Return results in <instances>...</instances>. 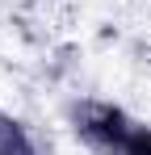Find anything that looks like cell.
Instances as JSON below:
<instances>
[{
    "label": "cell",
    "instance_id": "obj_2",
    "mask_svg": "<svg viewBox=\"0 0 151 155\" xmlns=\"http://www.w3.org/2000/svg\"><path fill=\"white\" fill-rule=\"evenodd\" d=\"M0 155H42L34 130L8 109H0Z\"/></svg>",
    "mask_w": 151,
    "mask_h": 155
},
{
    "label": "cell",
    "instance_id": "obj_1",
    "mask_svg": "<svg viewBox=\"0 0 151 155\" xmlns=\"http://www.w3.org/2000/svg\"><path fill=\"white\" fill-rule=\"evenodd\" d=\"M134 122L139 117H130L122 105L101 101V97H84V101L72 105V134L92 155H122Z\"/></svg>",
    "mask_w": 151,
    "mask_h": 155
},
{
    "label": "cell",
    "instance_id": "obj_3",
    "mask_svg": "<svg viewBox=\"0 0 151 155\" xmlns=\"http://www.w3.org/2000/svg\"><path fill=\"white\" fill-rule=\"evenodd\" d=\"M122 155H151V126H147V122H134V130H130V138H126Z\"/></svg>",
    "mask_w": 151,
    "mask_h": 155
}]
</instances>
